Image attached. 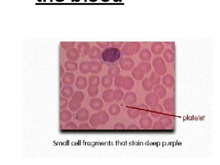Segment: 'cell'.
Segmentation results:
<instances>
[{
  "label": "cell",
  "instance_id": "6da1fadb",
  "mask_svg": "<svg viewBox=\"0 0 220 165\" xmlns=\"http://www.w3.org/2000/svg\"><path fill=\"white\" fill-rule=\"evenodd\" d=\"M122 57L123 53L119 49L109 47L102 52L99 59L103 64L111 66L119 64L122 59Z\"/></svg>",
  "mask_w": 220,
  "mask_h": 165
},
{
  "label": "cell",
  "instance_id": "7a4b0ae2",
  "mask_svg": "<svg viewBox=\"0 0 220 165\" xmlns=\"http://www.w3.org/2000/svg\"><path fill=\"white\" fill-rule=\"evenodd\" d=\"M141 49V45L137 42H128L122 46V52L126 56H131L136 54Z\"/></svg>",
  "mask_w": 220,
  "mask_h": 165
},
{
  "label": "cell",
  "instance_id": "3957f363",
  "mask_svg": "<svg viewBox=\"0 0 220 165\" xmlns=\"http://www.w3.org/2000/svg\"><path fill=\"white\" fill-rule=\"evenodd\" d=\"M152 65L155 72L159 76L164 75L167 72V67L164 61L161 57L155 58L152 61Z\"/></svg>",
  "mask_w": 220,
  "mask_h": 165
},
{
  "label": "cell",
  "instance_id": "277c9868",
  "mask_svg": "<svg viewBox=\"0 0 220 165\" xmlns=\"http://www.w3.org/2000/svg\"><path fill=\"white\" fill-rule=\"evenodd\" d=\"M144 101L148 106L152 107L158 104L159 102V97L155 93L150 92L145 96Z\"/></svg>",
  "mask_w": 220,
  "mask_h": 165
},
{
  "label": "cell",
  "instance_id": "5b68a950",
  "mask_svg": "<svg viewBox=\"0 0 220 165\" xmlns=\"http://www.w3.org/2000/svg\"><path fill=\"white\" fill-rule=\"evenodd\" d=\"M135 65V62L131 58L126 57L122 59L120 62V67L124 71H129L132 70Z\"/></svg>",
  "mask_w": 220,
  "mask_h": 165
},
{
  "label": "cell",
  "instance_id": "8992f818",
  "mask_svg": "<svg viewBox=\"0 0 220 165\" xmlns=\"http://www.w3.org/2000/svg\"><path fill=\"white\" fill-rule=\"evenodd\" d=\"M139 125L141 129L149 130L152 129L153 125V121L151 117L149 116H144L139 120Z\"/></svg>",
  "mask_w": 220,
  "mask_h": 165
},
{
  "label": "cell",
  "instance_id": "52a82bcc",
  "mask_svg": "<svg viewBox=\"0 0 220 165\" xmlns=\"http://www.w3.org/2000/svg\"><path fill=\"white\" fill-rule=\"evenodd\" d=\"M77 49L80 54H81L82 56H87L89 55L91 48L89 42H81L77 46Z\"/></svg>",
  "mask_w": 220,
  "mask_h": 165
},
{
  "label": "cell",
  "instance_id": "ba28073f",
  "mask_svg": "<svg viewBox=\"0 0 220 165\" xmlns=\"http://www.w3.org/2000/svg\"><path fill=\"white\" fill-rule=\"evenodd\" d=\"M76 119L79 122H86L88 120L89 117V113L88 110L85 108H82L78 110L76 116Z\"/></svg>",
  "mask_w": 220,
  "mask_h": 165
},
{
  "label": "cell",
  "instance_id": "9c48e42d",
  "mask_svg": "<svg viewBox=\"0 0 220 165\" xmlns=\"http://www.w3.org/2000/svg\"><path fill=\"white\" fill-rule=\"evenodd\" d=\"M123 99L127 105L132 106L135 105L137 102V96L136 95L135 93L129 92L125 94Z\"/></svg>",
  "mask_w": 220,
  "mask_h": 165
},
{
  "label": "cell",
  "instance_id": "30bf717a",
  "mask_svg": "<svg viewBox=\"0 0 220 165\" xmlns=\"http://www.w3.org/2000/svg\"><path fill=\"white\" fill-rule=\"evenodd\" d=\"M80 53L78 50V49L75 48H71L68 50H67L66 52V58L69 61H76L78 60L80 58Z\"/></svg>",
  "mask_w": 220,
  "mask_h": 165
},
{
  "label": "cell",
  "instance_id": "8fae6325",
  "mask_svg": "<svg viewBox=\"0 0 220 165\" xmlns=\"http://www.w3.org/2000/svg\"><path fill=\"white\" fill-rule=\"evenodd\" d=\"M89 106L95 111H99L104 107V102L99 98H94L89 102Z\"/></svg>",
  "mask_w": 220,
  "mask_h": 165
},
{
  "label": "cell",
  "instance_id": "7c38bea8",
  "mask_svg": "<svg viewBox=\"0 0 220 165\" xmlns=\"http://www.w3.org/2000/svg\"><path fill=\"white\" fill-rule=\"evenodd\" d=\"M163 107L167 113H174L175 110V102L172 98H167L163 102Z\"/></svg>",
  "mask_w": 220,
  "mask_h": 165
},
{
  "label": "cell",
  "instance_id": "4fadbf2b",
  "mask_svg": "<svg viewBox=\"0 0 220 165\" xmlns=\"http://www.w3.org/2000/svg\"><path fill=\"white\" fill-rule=\"evenodd\" d=\"M164 49V46L163 43L160 42H154L151 45L152 53L155 55H159L161 54Z\"/></svg>",
  "mask_w": 220,
  "mask_h": 165
},
{
  "label": "cell",
  "instance_id": "5bb4252c",
  "mask_svg": "<svg viewBox=\"0 0 220 165\" xmlns=\"http://www.w3.org/2000/svg\"><path fill=\"white\" fill-rule=\"evenodd\" d=\"M164 110L163 108L160 105H156L152 107L151 110V114L152 117H153L155 119H158L163 115Z\"/></svg>",
  "mask_w": 220,
  "mask_h": 165
},
{
  "label": "cell",
  "instance_id": "9a60e30c",
  "mask_svg": "<svg viewBox=\"0 0 220 165\" xmlns=\"http://www.w3.org/2000/svg\"><path fill=\"white\" fill-rule=\"evenodd\" d=\"M75 76L72 72H67L62 77V81L65 85H72L74 83Z\"/></svg>",
  "mask_w": 220,
  "mask_h": 165
},
{
  "label": "cell",
  "instance_id": "2e32d148",
  "mask_svg": "<svg viewBox=\"0 0 220 165\" xmlns=\"http://www.w3.org/2000/svg\"><path fill=\"white\" fill-rule=\"evenodd\" d=\"M102 69V64L96 60H92L90 61V73L99 74Z\"/></svg>",
  "mask_w": 220,
  "mask_h": 165
},
{
  "label": "cell",
  "instance_id": "e0dca14e",
  "mask_svg": "<svg viewBox=\"0 0 220 165\" xmlns=\"http://www.w3.org/2000/svg\"><path fill=\"white\" fill-rule=\"evenodd\" d=\"M102 52L99 47L94 45L91 47V50L89 54V58L91 60H97L99 59L101 55Z\"/></svg>",
  "mask_w": 220,
  "mask_h": 165
},
{
  "label": "cell",
  "instance_id": "ac0fdd59",
  "mask_svg": "<svg viewBox=\"0 0 220 165\" xmlns=\"http://www.w3.org/2000/svg\"><path fill=\"white\" fill-rule=\"evenodd\" d=\"M144 72L139 67H136L132 70V75L133 78L138 81L142 80L144 77Z\"/></svg>",
  "mask_w": 220,
  "mask_h": 165
},
{
  "label": "cell",
  "instance_id": "d6986e66",
  "mask_svg": "<svg viewBox=\"0 0 220 165\" xmlns=\"http://www.w3.org/2000/svg\"><path fill=\"white\" fill-rule=\"evenodd\" d=\"M113 91L114 90H113L111 89H107L104 91V92L102 93V97L103 100L105 103H112L114 101Z\"/></svg>",
  "mask_w": 220,
  "mask_h": 165
},
{
  "label": "cell",
  "instance_id": "ffe728a7",
  "mask_svg": "<svg viewBox=\"0 0 220 165\" xmlns=\"http://www.w3.org/2000/svg\"><path fill=\"white\" fill-rule=\"evenodd\" d=\"M163 58L166 62L173 63L176 59L175 53L171 49H166L163 53Z\"/></svg>",
  "mask_w": 220,
  "mask_h": 165
},
{
  "label": "cell",
  "instance_id": "44dd1931",
  "mask_svg": "<svg viewBox=\"0 0 220 165\" xmlns=\"http://www.w3.org/2000/svg\"><path fill=\"white\" fill-rule=\"evenodd\" d=\"M154 92L155 93L160 99H164L166 96V89L163 85L158 84L154 88Z\"/></svg>",
  "mask_w": 220,
  "mask_h": 165
},
{
  "label": "cell",
  "instance_id": "7402d4cb",
  "mask_svg": "<svg viewBox=\"0 0 220 165\" xmlns=\"http://www.w3.org/2000/svg\"><path fill=\"white\" fill-rule=\"evenodd\" d=\"M162 83L166 87H171L175 83V79L173 75L167 74L162 78Z\"/></svg>",
  "mask_w": 220,
  "mask_h": 165
},
{
  "label": "cell",
  "instance_id": "603a6c76",
  "mask_svg": "<svg viewBox=\"0 0 220 165\" xmlns=\"http://www.w3.org/2000/svg\"><path fill=\"white\" fill-rule=\"evenodd\" d=\"M91 126L96 128L100 124V118L99 113H94L91 115L89 120Z\"/></svg>",
  "mask_w": 220,
  "mask_h": 165
},
{
  "label": "cell",
  "instance_id": "cb8c5ba5",
  "mask_svg": "<svg viewBox=\"0 0 220 165\" xmlns=\"http://www.w3.org/2000/svg\"><path fill=\"white\" fill-rule=\"evenodd\" d=\"M107 74L111 77L115 78L116 77L120 75V67H119L117 65H111L107 70Z\"/></svg>",
  "mask_w": 220,
  "mask_h": 165
},
{
  "label": "cell",
  "instance_id": "d4e9b609",
  "mask_svg": "<svg viewBox=\"0 0 220 165\" xmlns=\"http://www.w3.org/2000/svg\"><path fill=\"white\" fill-rule=\"evenodd\" d=\"M139 57L142 61H149L152 58L151 52L147 49H143L140 51Z\"/></svg>",
  "mask_w": 220,
  "mask_h": 165
},
{
  "label": "cell",
  "instance_id": "484cf974",
  "mask_svg": "<svg viewBox=\"0 0 220 165\" xmlns=\"http://www.w3.org/2000/svg\"><path fill=\"white\" fill-rule=\"evenodd\" d=\"M76 87L80 89H84L87 87L88 80L86 77L83 76H79L76 78L75 81Z\"/></svg>",
  "mask_w": 220,
  "mask_h": 165
},
{
  "label": "cell",
  "instance_id": "4316f807",
  "mask_svg": "<svg viewBox=\"0 0 220 165\" xmlns=\"http://www.w3.org/2000/svg\"><path fill=\"white\" fill-rule=\"evenodd\" d=\"M61 93L64 97L70 98L73 94V89L70 85H66L62 87Z\"/></svg>",
  "mask_w": 220,
  "mask_h": 165
},
{
  "label": "cell",
  "instance_id": "83f0119b",
  "mask_svg": "<svg viewBox=\"0 0 220 165\" xmlns=\"http://www.w3.org/2000/svg\"><path fill=\"white\" fill-rule=\"evenodd\" d=\"M134 84H135V81L132 77H126L124 78V81L123 86H122V88L126 90H130L133 89Z\"/></svg>",
  "mask_w": 220,
  "mask_h": 165
},
{
  "label": "cell",
  "instance_id": "f1b7e54d",
  "mask_svg": "<svg viewBox=\"0 0 220 165\" xmlns=\"http://www.w3.org/2000/svg\"><path fill=\"white\" fill-rule=\"evenodd\" d=\"M100 83L102 86L105 88H109L113 84V78L109 76L108 74L104 75L100 80Z\"/></svg>",
  "mask_w": 220,
  "mask_h": 165
},
{
  "label": "cell",
  "instance_id": "f546056e",
  "mask_svg": "<svg viewBox=\"0 0 220 165\" xmlns=\"http://www.w3.org/2000/svg\"><path fill=\"white\" fill-rule=\"evenodd\" d=\"M64 68L67 70V71L74 72L78 70V65L75 61L68 60L64 64Z\"/></svg>",
  "mask_w": 220,
  "mask_h": 165
},
{
  "label": "cell",
  "instance_id": "4dcf8cb0",
  "mask_svg": "<svg viewBox=\"0 0 220 165\" xmlns=\"http://www.w3.org/2000/svg\"><path fill=\"white\" fill-rule=\"evenodd\" d=\"M128 116L131 119H136L140 116V112L139 108L137 107H131L127 109V111Z\"/></svg>",
  "mask_w": 220,
  "mask_h": 165
},
{
  "label": "cell",
  "instance_id": "1f68e13d",
  "mask_svg": "<svg viewBox=\"0 0 220 165\" xmlns=\"http://www.w3.org/2000/svg\"><path fill=\"white\" fill-rule=\"evenodd\" d=\"M88 84L89 86L98 87L100 84L99 77L97 75H92L88 79Z\"/></svg>",
  "mask_w": 220,
  "mask_h": 165
},
{
  "label": "cell",
  "instance_id": "d6a6232c",
  "mask_svg": "<svg viewBox=\"0 0 220 165\" xmlns=\"http://www.w3.org/2000/svg\"><path fill=\"white\" fill-rule=\"evenodd\" d=\"M79 70L84 74L87 75L90 72V62L83 61L79 65Z\"/></svg>",
  "mask_w": 220,
  "mask_h": 165
},
{
  "label": "cell",
  "instance_id": "836d02e7",
  "mask_svg": "<svg viewBox=\"0 0 220 165\" xmlns=\"http://www.w3.org/2000/svg\"><path fill=\"white\" fill-rule=\"evenodd\" d=\"M72 113L69 110H62L60 113V121L62 122H69L72 119Z\"/></svg>",
  "mask_w": 220,
  "mask_h": 165
},
{
  "label": "cell",
  "instance_id": "e575fe53",
  "mask_svg": "<svg viewBox=\"0 0 220 165\" xmlns=\"http://www.w3.org/2000/svg\"><path fill=\"white\" fill-rule=\"evenodd\" d=\"M124 93L122 89H116L113 91V99L116 102H120L124 99Z\"/></svg>",
  "mask_w": 220,
  "mask_h": 165
},
{
  "label": "cell",
  "instance_id": "d590c367",
  "mask_svg": "<svg viewBox=\"0 0 220 165\" xmlns=\"http://www.w3.org/2000/svg\"><path fill=\"white\" fill-rule=\"evenodd\" d=\"M159 121H160L166 126V127H170L173 123V119L168 115H162L160 117Z\"/></svg>",
  "mask_w": 220,
  "mask_h": 165
},
{
  "label": "cell",
  "instance_id": "8d00e7d4",
  "mask_svg": "<svg viewBox=\"0 0 220 165\" xmlns=\"http://www.w3.org/2000/svg\"><path fill=\"white\" fill-rule=\"evenodd\" d=\"M142 87L143 89L147 92H150L154 88L153 87V84L150 82L149 79L148 78H145L143 79L142 82Z\"/></svg>",
  "mask_w": 220,
  "mask_h": 165
},
{
  "label": "cell",
  "instance_id": "74e56055",
  "mask_svg": "<svg viewBox=\"0 0 220 165\" xmlns=\"http://www.w3.org/2000/svg\"><path fill=\"white\" fill-rule=\"evenodd\" d=\"M138 67H140L143 70L145 74H148L151 71V68H152L151 64L148 62V61H142V62H141L139 64Z\"/></svg>",
  "mask_w": 220,
  "mask_h": 165
},
{
  "label": "cell",
  "instance_id": "f35d334b",
  "mask_svg": "<svg viewBox=\"0 0 220 165\" xmlns=\"http://www.w3.org/2000/svg\"><path fill=\"white\" fill-rule=\"evenodd\" d=\"M108 112L111 116H117L120 112V108L117 104H113L109 107Z\"/></svg>",
  "mask_w": 220,
  "mask_h": 165
},
{
  "label": "cell",
  "instance_id": "ab89813d",
  "mask_svg": "<svg viewBox=\"0 0 220 165\" xmlns=\"http://www.w3.org/2000/svg\"><path fill=\"white\" fill-rule=\"evenodd\" d=\"M81 107V102L72 99L69 103V108L72 111H76Z\"/></svg>",
  "mask_w": 220,
  "mask_h": 165
},
{
  "label": "cell",
  "instance_id": "60d3db41",
  "mask_svg": "<svg viewBox=\"0 0 220 165\" xmlns=\"http://www.w3.org/2000/svg\"><path fill=\"white\" fill-rule=\"evenodd\" d=\"M99 114L100 116V124L102 125H105L106 124L108 121H109V114H108V113H107L105 111H100L99 113Z\"/></svg>",
  "mask_w": 220,
  "mask_h": 165
},
{
  "label": "cell",
  "instance_id": "b9f144b4",
  "mask_svg": "<svg viewBox=\"0 0 220 165\" xmlns=\"http://www.w3.org/2000/svg\"><path fill=\"white\" fill-rule=\"evenodd\" d=\"M149 81L153 85H158L161 82V77L155 72H152L149 77Z\"/></svg>",
  "mask_w": 220,
  "mask_h": 165
},
{
  "label": "cell",
  "instance_id": "7bdbcfd3",
  "mask_svg": "<svg viewBox=\"0 0 220 165\" xmlns=\"http://www.w3.org/2000/svg\"><path fill=\"white\" fill-rule=\"evenodd\" d=\"M138 108H139V110L140 112V115L141 116H145L149 113L150 111L148 108V106L145 104H144V103L140 104L138 106Z\"/></svg>",
  "mask_w": 220,
  "mask_h": 165
},
{
  "label": "cell",
  "instance_id": "ee69618b",
  "mask_svg": "<svg viewBox=\"0 0 220 165\" xmlns=\"http://www.w3.org/2000/svg\"><path fill=\"white\" fill-rule=\"evenodd\" d=\"M124 78H125L124 77H123L122 75H120L114 78V86L117 88L122 87V86H123V83H124Z\"/></svg>",
  "mask_w": 220,
  "mask_h": 165
},
{
  "label": "cell",
  "instance_id": "f6af8a7d",
  "mask_svg": "<svg viewBox=\"0 0 220 165\" xmlns=\"http://www.w3.org/2000/svg\"><path fill=\"white\" fill-rule=\"evenodd\" d=\"M72 99L81 103L84 99V94L81 91H77L75 93H73L72 96Z\"/></svg>",
  "mask_w": 220,
  "mask_h": 165
},
{
  "label": "cell",
  "instance_id": "bcb514c9",
  "mask_svg": "<svg viewBox=\"0 0 220 165\" xmlns=\"http://www.w3.org/2000/svg\"><path fill=\"white\" fill-rule=\"evenodd\" d=\"M88 95L90 97H95L99 94V89L98 87H93V86H89L87 90Z\"/></svg>",
  "mask_w": 220,
  "mask_h": 165
},
{
  "label": "cell",
  "instance_id": "7dc6e473",
  "mask_svg": "<svg viewBox=\"0 0 220 165\" xmlns=\"http://www.w3.org/2000/svg\"><path fill=\"white\" fill-rule=\"evenodd\" d=\"M75 42H61L60 45L62 47V49L64 50H68L69 49L73 48L75 46Z\"/></svg>",
  "mask_w": 220,
  "mask_h": 165
},
{
  "label": "cell",
  "instance_id": "c3c4849f",
  "mask_svg": "<svg viewBox=\"0 0 220 165\" xmlns=\"http://www.w3.org/2000/svg\"><path fill=\"white\" fill-rule=\"evenodd\" d=\"M166 129V126L160 121H156L152 125V129L154 130H163Z\"/></svg>",
  "mask_w": 220,
  "mask_h": 165
},
{
  "label": "cell",
  "instance_id": "681fc988",
  "mask_svg": "<svg viewBox=\"0 0 220 165\" xmlns=\"http://www.w3.org/2000/svg\"><path fill=\"white\" fill-rule=\"evenodd\" d=\"M69 103V101L67 100V98L64 97H61L59 99V106H60V109H63L64 108H65Z\"/></svg>",
  "mask_w": 220,
  "mask_h": 165
},
{
  "label": "cell",
  "instance_id": "f907efd6",
  "mask_svg": "<svg viewBox=\"0 0 220 165\" xmlns=\"http://www.w3.org/2000/svg\"><path fill=\"white\" fill-rule=\"evenodd\" d=\"M96 44L100 49H105L109 48L111 45V42H97Z\"/></svg>",
  "mask_w": 220,
  "mask_h": 165
},
{
  "label": "cell",
  "instance_id": "816d5d0a",
  "mask_svg": "<svg viewBox=\"0 0 220 165\" xmlns=\"http://www.w3.org/2000/svg\"><path fill=\"white\" fill-rule=\"evenodd\" d=\"M78 126L73 122H69L65 124L64 129L65 130H77L78 129Z\"/></svg>",
  "mask_w": 220,
  "mask_h": 165
},
{
  "label": "cell",
  "instance_id": "f5cc1de1",
  "mask_svg": "<svg viewBox=\"0 0 220 165\" xmlns=\"http://www.w3.org/2000/svg\"><path fill=\"white\" fill-rule=\"evenodd\" d=\"M124 43L123 42H111V45L112 47H114V48L120 49V47L123 46Z\"/></svg>",
  "mask_w": 220,
  "mask_h": 165
},
{
  "label": "cell",
  "instance_id": "db71d44e",
  "mask_svg": "<svg viewBox=\"0 0 220 165\" xmlns=\"http://www.w3.org/2000/svg\"><path fill=\"white\" fill-rule=\"evenodd\" d=\"M126 129V126L124 125V124L121 122L116 123L113 127L114 130H125Z\"/></svg>",
  "mask_w": 220,
  "mask_h": 165
},
{
  "label": "cell",
  "instance_id": "11a10c76",
  "mask_svg": "<svg viewBox=\"0 0 220 165\" xmlns=\"http://www.w3.org/2000/svg\"><path fill=\"white\" fill-rule=\"evenodd\" d=\"M78 129L79 130H89L91 129V127L88 123L83 122L81 123L78 127Z\"/></svg>",
  "mask_w": 220,
  "mask_h": 165
},
{
  "label": "cell",
  "instance_id": "9f6ffc18",
  "mask_svg": "<svg viewBox=\"0 0 220 165\" xmlns=\"http://www.w3.org/2000/svg\"><path fill=\"white\" fill-rule=\"evenodd\" d=\"M139 128L135 124L130 125L127 127V130H139Z\"/></svg>",
  "mask_w": 220,
  "mask_h": 165
},
{
  "label": "cell",
  "instance_id": "6f0895ef",
  "mask_svg": "<svg viewBox=\"0 0 220 165\" xmlns=\"http://www.w3.org/2000/svg\"><path fill=\"white\" fill-rule=\"evenodd\" d=\"M64 75V69L62 65H60V77L62 78Z\"/></svg>",
  "mask_w": 220,
  "mask_h": 165
},
{
  "label": "cell",
  "instance_id": "680465c9",
  "mask_svg": "<svg viewBox=\"0 0 220 165\" xmlns=\"http://www.w3.org/2000/svg\"><path fill=\"white\" fill-rule=\"evenodd\" d=\"M62 84H63L62 81H60V88L61 89H62Z\"/></svg>",
  "mask_w": 220,
  "mask_h": 165
},
{
  "label": "cell",
  "instance_id": "91938a15",
  "mask_svg": "<svg viewBox=\"0 0 220 165\" xmlns=\"http://www.w3.org/2000/svg\"><path fill=\"white\" fill-rule=\"evenodd\" d=\"M89 1L91 2H96L97 0H89Z\"/></svg>",
  "mask_w": 220,
  "mask_h": 165
},
{
  "label": "cell",
  "instance_id": "94428289",
  "mask_svg": "<svg viewBox=\"0 0 220 165\" xmlns=\"http://www.w3.org/2000/svg\"><path fill=\"white\" fill-rule=\"evenodd\" d=\"M103 2H108L110 0H102Z\"/></svg>",
  "mask_w": 220,
  "mask_h": 165
},
{
  "label": "cell",
  "instance_id": "6125c7cd",
  "mask_svg": "<svg viewBox=\"0 0 220 165\" xmlns=\"http://www.w3.org/2000/svg\"><path fill=\"white\" fill-rule=\"evenodd\" d=\"M62 125H61V129H62Z\"/></svg>",
  "mask_w": 220,
  "mask_h": 165
},
{
  "label": "cell",
  "instance_id": "be15d7a7",
  "mask_svg": "<svg viewBox=\"0 0 220 165\" xmlns=\"http://www.w3.org/2000/svg\"><path fill=\"white\" fill-rule=\"evenodd\" d=\"M72 2H75V0H72Z\"/></svg>",
  "mask_w": 220,
  "mask_h": 165
}]
</instances>
